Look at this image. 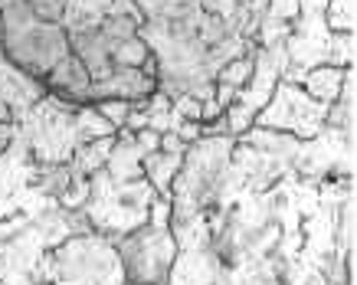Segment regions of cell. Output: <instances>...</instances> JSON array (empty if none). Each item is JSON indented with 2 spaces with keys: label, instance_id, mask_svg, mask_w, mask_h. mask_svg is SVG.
<instances>
[{
  "label": "cell",
  "instance_id": "1",
  "mask_svg": "<svg viewBox=\"0 0 357 285\" xmlns=\"http://www.w3.org/2000/svg\"><path fill=\"white\" fill-rule=\"evenodd\" d=\"M233 148H236L233 134L197 138L187 144L181 171L171 180V223L200 219L210 210H217L223 187H227Z\"/></svg>",
  "mask_w": 357,
  "mask_h": 285
},
{
  "label": "cell",
  "instance_id": "2",
  "mask_svg": "<svg viewBox=\"0 0 357 285\" xmlns=\"http://www.w3.org/2000/svg\"><path fill=\"white\" fill-rule=\"evenodd\" d=\"M0 46L13 66L40 82L53 72L63 56L73 53L63 26L40 20L30 0H0Z\"/></svg>",
  "mask_w": 357,
  "mask_h": 285
},
{
  "label": "cell",
  "instance_id": "3",
  "mask_svg": "<svg viewBox=\"0 0 357 285\" xmlns=\"http://www.w3.org/2000/svg\"><path fill=\"white\" fill-rule=\"evenodd\" d=\"M154 197L158 194L144 174L135 180H112L102 167L96 174H89V200L82 203V213L92 223V230L119 242L121 236L148 223Z\"/></svg>",
  "mask_w": 357,
  "mask_h": 285
},
{
  "label": "cell",
  "instance_id": "4",
  "mask_svg": "<svg viewBox=\"0 0 357 285\" xmlns=\"http://www.w3.org/2000/svg\"><path fill=\"white\" fill-rule=\"evenodd\" d=\"M40 265L50 285H125L119 246L96 230L66 236L59 246L43 252Z\"/></svg>",
  "mask_w": 357,
  "mask_h": 285
},
{
  "label": "cell",
  "instance_id": "5",
  "mask_svg": "<svg viewBox=\"0 0 357 285\" xmlns=\"http://www.w3.org/2000/svg\"><path fill=\"white\" fill-rule=\"evenodd\" d=\"M79 105L82 102L46 92L20 118H13V134L26 144V151L36 164H66L79 144H86L76 121Z\"/></svg>",
  "mask_w": 357,
  "mask_h": 285
},
{
  "label": "cell",
  "instance_id": "6",
  "mask_svg": "<svg viewBox=\"0 0 357 285\" xmlns=\"http://www.w3.org/2000/svg\"><path fill=\"white\" fill-rule=\"evenodd\" d=\"M119 256L125 265V279L135 285H167L174 256H177V240L171 233V200L154 197L148 223L135 233L121 236Z\"/></svg>",
  "mask_w": 357,
  "mask_h": 285
},
{
  "label": "cell",
  "instance_id": "7",
  "mask_svg": "<svg viewBox=\"0 0 357 285\" xmlns=\"http://www.w3.org/2000/svg\"><path fill=\"white\" fill-rule=\"evenodd\" d=\"M40 164L30 157L26 144L13 134L10 144L0 151V219L40 217L50 207H59L53 197L36 190Z\"/></svg>",
  "mask_w": 357,
  "mask_h": 285
},
{
  "label": "cell",
  "instance_id": "8",
  "mask_svg": "<svg viewBox=\"0 0 357 285\" xmlns=\"http://www.w3.org/2000/svg\"><path fill=\"white\" fill-rule=\"evenodd\" d=\"M328 109L331 105L312 99L298 82L279 79L275 88H272V99L256 111L252 125L256 128H269V132H289L298 141H308V138H314V134L325 128Z\"/></svg>",
  "mask_w": 357,
  "mask_h": 285
},
{
  "label": "cell",
  "instance_id": "9",
  "mask_svg": "<svg viewBox=\"0 0 357 285\" xmlns=\"http://www.w3.org/2000/svg\"><path fill=\"white\" fill-rule=\"evenodd\" d=\"M171 233L177 240L167 285H223V265L217 252L210 249V226L206 217L171 223Z\"/></svg>",
  "mask_w": 357,
  "mask_h": 285
},
{
  "label": "cell",
  "instance_id": "10",
  "mask_svg": "<svg viewBox=\"0 0 357 285\" xmlns=\"http://www.w3.org/2000/svg\"><path fill=\"white\" fill-rule=\"evenodd\" d=\"M105 17H131V20L144 23V13L138 10L135 0H66L59 26H63L66 33L96 30Z\"/></svg>",
  "mask_w": 357,
  "mask_h": 285
},
{
  "label": "cell",
  "instance_id": "11",
  "mask_svg": "<svg viewBox=\"0 0 357 285\" xmlns=\"http://www.w3.org/2000/svg\"><path fill=\"white\" fill-rule=\"evenodd\" d=\"M154 88H158V79L144 76L141 69H121V66H115V72H112V76L98 79V82H89L82 102H86V105L102 102V99L138 102V99H144V95H151Z\"/></svg>",
  "mask_w": 357,
  "mask_h": 285
},
{
  "label": "cell",
  "instance_id": "12",
  "mask_svg": "<svg viewBox=\"0 0 357 285\" xmlns=\"http://www.w3.org/2000/svg\"><path fill=\"white\" fill-rule=\"evenodd\" d=\"M43 95H46L43 82L13 66L10 59L3 56V46H0V102L10 109L13 118H20L23 111L30 109L33 102H40Z\"/></svg>",
  "mask_w": 357,
  "mask_h": 285
},
{
  "label": "cell",
  "instance_id": "13",
  "mask_svg": "<svg viewBox=\"0 0 357 285\" xmlns=\"http://www.w3.org/2000/svg\"><path fill=\"white\" fill-rule=\"evenodd\" d=\"M89 82H92V79H89L86 66L79 63L76 53L63 56V59H59V63L53 66V72L43 79L46 92H53V95H63V99H73V102H82V95H86Z\"/></svg>",
  "mask_w": 357,
  "mask_h": 285
},
{
  "label": "cell",
  "instance_id": "14",
  "mask_svg": "<svg viewBox=\"0 0 357 285\" xmlns=\"http://www.w3.org/2000/svg\"><path fill=\"white\" fill-rule=\"evenodd\" d=\"M181 161H184V154H177V151H151V154H144V161H141V174L151 180L154 187V194L164 200H171V180L174 174L181 171Z\"/></svg>",
  "mask_w": 357,
  "mask_h": 285
},
{
  "label": "cell",
  "instance_id": "15",
  "mask_svg": "<svg viewBox=\"0 0 357 285\" xmlns=\"http://www.w3.org/2000/svg\"><path fill=\"white\" fill-rule=\"evenodd\" d=\"M298 86H302L305 92L312 95V99H318V102H325V105H331V102L341 95V86H344V69L321 63V66L308 69Z\"/></svg>",
  "mask_w": 357,
  "mask_h": 285
},
{
  "label": "cell",
  "instance_id": "16",
  "mask_svg": "<svg viewBox=\"0 0 357 285\" xmlns=\"http://www.w3.org/2000/svg\"><path fill=\"white\" fill-rule=\"evenodd\" d=\"M112 144H115V134H112V138H96V141L79 144L66 164H69V171H73V174H86V177L96 174V171H102V167H105V161H109Z\"/></svg>",
  "mask_w": 357,
  "mask_h": 285
},
{
  "label": "cell",
  "instance_id": "17",
  "mask_svg": "<svg viewBox=\"0 0 357 285\" xmlns=\"http://www.w3.org/2000/svg\"><path fill=\"white\" fill-rule=\"evenodd\" d=\"M148 59H151V49H148V43L141 36H128V40H121L112 49V63L121 69H141Z\"/></svg>",
  "mask_w": 357,
  "mask_h": 285
},
{
  "label": "cell",
  "instance_id": "18",
  "mask_svg": "<svg viewBox=\"0 0 357 285\" xmlns=\"http://www.w3.org/2000/svg\"><path fill=\"white\" fill-rule=\"evenodd\" d=\"M73 180V171L69 164H40V174H36V190L46 194V197H59Z\"/></svg>",
  "mask_w": 357,
  "mask_h": 285
},
{
  "label": "cell",
  "instance_id": "19",
  "mask_svg": "<svg viewBox=\"0 0 357 285\" xmlns=\"http://www.w3.org/2000/svg\"><path fill=\"white\" fill-rule=\"evenodd\" d=\"M325 26L331 33H354V0H328Z\"/></svg>",
  "mask_w": 357,
  "mask_h": 285
},
{
  "label": "cell",
  "instance_id": "20",
  "mask_svg": "<svg viewBox=\"0 0 357 285\" xmlns=\"http://www.w3.org/2000/svg\"><path fill=\"white\" fill-rule=\"evenodd\" d=\"M252 56H256V53H246V56H236V59H229L227 66L217 72V79H213V82L233 86V88L239 92V88L249 82V76H252Z\"/></svg>",
  "mask_w": 357,
  "mask_h": 285
},
{
  "label": "cell",
  "instance_id": "21",
  "mask_svg": "<svg viewBox=\"0 0 357 285\" xmlns=\"http://www.w3.org/2000/svg\"><path fill=\"white\" fill-rule=\"evenodd\" d=\"M328 66H354V33H331L328 46Z\"/></svg>",
  "mask_w": 357,
  "mask_h": 285
},
{
  "label": "cell",
  "instance_id": "22",
  "mask_svg": "<svg viewBox=\"0 0 357 285\" xmlns=\"http://www.w3.org/2000/svg\"><path fill=\"white\" fill-rule=\"evenodd\" d=\"M89 200V177L86 174H73L69 187H66L63 194L56 197V203L63 210H82V203Z\"/></svg>",
  "mask_w": 357,
  "mask_h": 285
},
{
  "label": "cell",
  "instance_id": "23",
  "mask_svg": "<svg viewBox=\"0 0 357 285\" xmlns=\"http://www.w3.org/2000/svg\"><path fill=\"white\" fill-rule=\"evenodd\" d=\"M92 105H96V111L109 121L115 132L125 125V118H128V111H131V102H125V99H102V102H92Z\"/></svg>",
  "mask_w": 357,
  "mask_h": 285
},
{
  "label": "cell",
  "instance_id": "24",
  "mask_svg": "<svg viewBox=\"0 0 357 285\" xmlns=\"http://www.w3.org/2000/svg\"><path fill=\"white\" fill-rule=\"evenodd\" d=\"M223 115H227V125H229V134H233V138H236V134H243V132H249V128H252V118H256V115H252L243 102L227 105V109H223Z\"/></svg>",
  "mask_w": 357,
  "mask_h": 285
},
{
  "label": "cell",
  "instance_id": "25",
  "mask_svg": "<svg viewBox=\"0 0 357 285\" xmlns=\"http://www.w3.org/2000/svg\"><path fill=\"white\" fill-rule=\"evenodd\" d=\"M174 109L184 121H200V109H204V102L197 99V95H177L174 99Z\"/></svg>",
  "mask_w": 357,
  "mask_h": 285
},
{
  "label": "cell",
  "instance_id": "26",
  "mask_svg": "<svg viewBox=\"0 0 357 285\" xmlns=\"http://www.w3.org/2000/svg\"><path fill=\"white\" fill-rule=\"evenodd\" d=\"M63 3L66 0H30L33 13L40 20H53V23H59V17H63Z\"/></svg>",
  "mask_w": 357,
  "mask_h": 285
},
{
  "label": "cell",
  "instance_id": "27",
  "mask_svg": "<svg viewBox=\"0 0 357 285\" xmlns=\"http://www.w3.org/2000/svg\"><path fill=\"white\" fill-rule=\"evenodd\" d=\"M223 115V105L217 99H204V109H200V121H213Z\"/></svg>",
  "mask_w": 357,
  "mask_h": 285
},
{
  "label": "cell",
  "instance_id": "28",
  "mask_svg": "<svg viewBox=\"0 0 357 285\" xmlns=\"http://www.w3.org/2000/svg\"><path fill=\"white\" fill-rule=\"evenodd\" d=\"M10 138H13V121H0V151L10 144Z\"/></svg>",
  "mask_w": 357,
  "mask_h": 285
},
{
  "label": "cell",
  "instance_id": "29",
  "mask_svg": "<svg viewBox=\"0 0 357 285\" xmlns=\"http://www.w3.org/2000/svg\"><path fill=\"white\" fill-rule=\"evenodd\" d=\"M0 121H13L10 109H7V105H3V102H0Z\"/></svg>",
  "mask_w": 357,
  "mask_h": 285
},
{
  "label": "cell",
  "instance_id": "30",
  "mask_svg": "<svg viewBox=\"0 0 357 285\" xmlns=\"http://www.w3.org/2000/svg\"><path fill=\"white\" fill-rule=\"evenodd\" d=\"M125 285H135V282H128V279H125Z\"/></svg>",
  "mask_w": 357,
  "mask_h": 285
}]
</instances>
